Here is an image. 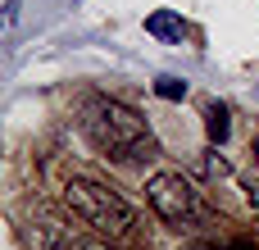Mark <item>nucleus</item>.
<instances>
[{
    "instance_id": "1",
    "label": "nucleus",
    "mask_w": 259,
    "mask_h": 250,
    "mask_svg": "<svg viewBox=\"0 0 259 250\" xmlns=\"http://www.w3.org/2000/svg\"><path fill=\"white\" fill-rule=\"evenodd\" d=\"M82 132H87V141H91L105 159L132 164V159H155V155H159V146H155L146 118H141L137 109H127L123 100H109V96L87 100V109H82Z\"/></svg>"
},
{
    "instance_id": "3",
    "label": "nucleus",
    "mask_w": 259,
    "mask_h": 250,
    "mask_svg": "<svg viewBox=\"0 0 259 250\" xmlns=\"http://www.w3.org/2000/svg\"><path fill=\"white\" fill-rule=\"evenodd\" d=\"M146 200H150V210H155L159 219H168V223H191V219L200 214V191H196L182 173H155V178L146 182Z\"/></svg>"
},
{
    "instance_id": "7",
    "label": "nucleus",
    "mask_w": 259,
    "mask_h": 250,
    "mask_svg": "<svg viewBox=\"0 0 259 250\" xmlns=\"http://www.w3.org/2000/svg\"><path fill=\"white\" fill-rule=\"evenodd\" d=\"M246 200L259 210V137L255 146H250V173H246Z\"/></svg>"
},
{
    "instance_id": "4",
    "label": "nucleus",
    "mask_w": 259,
    "mask_h": 250,
    "mask_svg": "<svg viewBox=\"0 0 259 250\" xmlns=\"http://www.w3.org/2000/svg\"><path fill=\"white\" fill-rule=\"evenodd\" d=\"M27 241H32L36 250H105L100 241H87L82 232H73V228H59V223H50V219L32 223Z\"/></svg>"
},
{
    "instance_id": "2",
    "label": "nucleus",
    "mask_w": 259,
    "mask_h": 250,
    "mask_svg": "<svg viewBox=\"0 0 259 250\" xmlns=\"http://www.w3.org/2000/svg\"><path fill=\"white\" fill-rule=\"evenodd\" d=\"M64 210L73 219H82L96 237H127L137 223V210L118 191H109L105 182H91V178L64 182Z\"/></svg>"
},
{
    "instance_id": "6",
    "label": "nucleus",
    "mask_w": 259,
    "mask_h": 250,
    "mask_svg": "<svg viewBox=\"0 0 259 250\" xmlns=\"http://www.w3.org/2000/svg\"><path fill=\"white\" fill-rule=\"evenodd\" d=\"M205 128H209V137L223 146V141H228V128H232V123H228V109H223V105H209V109H205Z\"/></svg>"
},
{
    "instance_id": "9",
    "label": "nucleus",
    "mask_w": 259,
    "mask_h": 250,
    "mask_svg": "<svg viewBox=\"0 0 259 250\" xmlns=\"http://www.w3.org/2000/svg\"><path fill=\"white\" fill-rule=\"evenodd\" d=\"M18 9H23V0H5V27L18 23Z\"/></svg>"
},
{
    "instance_id": "5",
    "label": "nucleus",
    "mask_w": 259,
    "mask_h": 250,
    "mask_svg": "<svg viewBox=\"0 0 259 250\" xmlns=\"http://www.w3.org/2000/svg\"><path fill=\"white\" fill-rule=\"evenodd\" d=\"M146 32L159 36V41H182V36H187V27H182V18H178L173 9H155V14L146 18Z\"/></svg>"
},
{
    "instance_id": "8",
    "label": "nucleus",
    "mask_w": 259,
    "mask_h": 250,
    "mask_svg": "<svg viewBox=\"0 0 259 250\" xmlns=\"http://www.w3.org/2000/svg\"><path fill=\"white\" fill-rule=\"evenodd\" d=\"M155 96H159V100H182V96H187V82L164 73V77H155Z\"/></svg>"
}]
</instances>
